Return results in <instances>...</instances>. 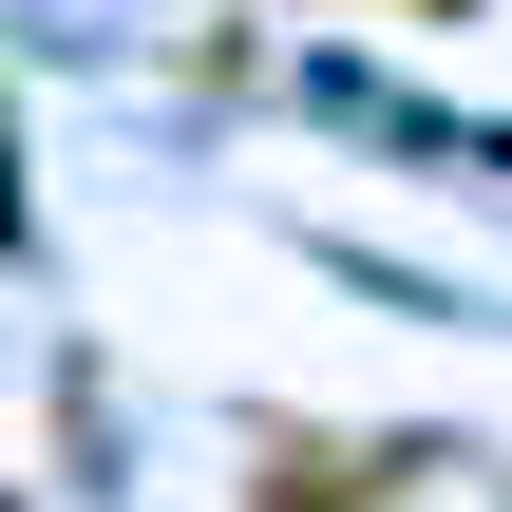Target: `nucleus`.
<instances>
[{
	"instance_id": "nucleus-1",
	"label": "nucleus",
	"mask_w": 512,
	"mask_h": 512,
	"mask_svg": "<svg viewBox=\"0 0 512 512\" xmlns=\"http://www.w3.org/2000/svg\"><path fill=\"white\" fill-rule=\"evenodd\" d=\"M0 228H19V171H0Z\"/></svg>"
}]
</instances>
